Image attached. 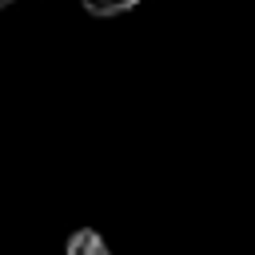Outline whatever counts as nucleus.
<instances>
[{
	"instance_id": "obj_1",
	"label": "nucleus",
	"mask_w": 255,
	"mask_h": 255,
	"mask_svg": "<svg viewBox=\"0 0 255 255\" xmlns=\"http://www.w3.org/2000/svg\"><path fill=\"white\" fill-rule=\"evenodd\" d=\"M64 255H112V247L104 243V235L96 227H76L64 243Z\"/></svg>"
},
{
	"instance_id": "obj_3",
	"label": "nucleus",
	"mask_w": 255,
	"mask_h": 255,
	"mask_svg": "<svg viewBox=\"0 0 255 255\" xmlns=\"http://www.w3.org/2000/svg\"><path fill=\"white\" fill-rule=\"evenodd\" d=\"M12 4H16V0H0V12H4V8H12Z\"/></svg>"
},
{
	"instance_id": "obj_2",
	"label": "nucleus",
	"mask_w": 255,
	"mask_h": 255,
	"mask_svg": "<svg viewBox=\"0 0 255 255\" xmlns=\"http://www.w3.org/2000/svg\"><path fill=\"white\" fill-rule=\"evenodd\" d=\"M80 4H84L88 16H96V20H112V16H124V12L139 8L143 0H80Z\"/></svg>"
}]
</instances>
